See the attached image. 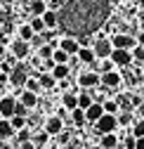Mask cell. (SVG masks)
Segmentation results:
<instances>
[{
  "label": "cell",
  "instance_id": "cell-1",
  "mask_svg": "<svg viewBox=\"0 0 144 149\" xmlns=\"http://www.w3.org/2000/svg\"><path fill=\"white\" fill-rule=\"evenodd\" d=\"M95 128H97V133L99 135H104V133H116V128H118V118H116V114H104L99 116V121L95 123Z\"/></svg>",
  "mask_w": 144,
  "mask_h": 149
},
{
  "label": "cell",
  "instance_id": "cell-2",
  "mask_svg": "<svg viewBox=\"0 0 144 149\" xmlns=\"http://www.w3.org/2000/svg\"><path fill=\"white\" fill-rule=\"evenodd\" d=\"M120 81H123V76H120L116 69L99 73V88H104V90H116L120 85Z\"/></svg>",
  "mask_w": 144,
  "mask_h": 149
},
{
  "label": "cell",
  "instance_id": "cell-3",
  "mask_svg": "<svg viewBox=\"0 0 144 149\" xmlns=\"http://www.w3.org/2000/svg\"><path fill=\"white\" fill-rule=\"evenodd\" d=\"M78 85L83 88V90H95V88H99V73L92 69V71H83L80 76H78Z\"/></svg>",
  "mask_w": 144,
  "mask_h": 149
},
{
  "label": "cell",
  "instance_id": "cell-4",
  "mask_svg": "<svg viewBox=\"0 0 144 149\" xmlns=\"http://www.w3.org/2000/svg\"><path fill=\"white\" fill-rule=\"evenodd\" d=\"M92 50H95V57H97V59H109L111 52H114V45H111L109 38H99V40L92 45Z\"/></svg>",
  "mask_w": 144,
  "mask_h": 149
},
{
  "label": "cell",
  "instance_id": "cell-5",
  "mask_svg": "<svg viewBox=\"0 0 144 149\" xmlns=\"http://www.w3.org/2000/svg\"><path fill=\"white\" fill-rule=\"evenodd\" d=\"M28 45H31V43L17 38V40L10 45V54H12L14 59H26V57H28V52H31V47H28Z\"/></svg>",
  "mask_w": 144,
  "mask_h": 149
},
{
  "label": "cell",
  "instance_id": "cell-6",
  "mask_svg": "<svg viewBox=\"0 0 144 149\" xmlns=\"http://www.w3.org/2000/svg\"><path fill=\"white\" fill-rule=\"evenodd\" d=\"M116 66H128L130 62H132V52L130 50H123V47H114V52H111V57H109Z\"/></svg>",
  "mask_w": 144,
  "mask_h": 149
},
{
  "label": "cell",
  "instance_id": "cell-7",
  "mask_svg": "<svg viewBox=\"0 0 144 149\" xmlns=\"http://www.w3.org/2000/svg\"><path fill=\"white\" fill-rule=\"evenodd\" d=\"M57 47H62L69 57H73V54H78V50H80V40L73 38V36H66V38H62L57 43Z\"/></svg>",
  "mask_w": 144,
  "mask_h": 149
},
{
  "label": "cell",
  "instance_id": "cell-8",
  "mask_svg": "<svg viewBox=\"0 0 144 149\" xmlns=\"http://www.w3.org/2000/svg\"><path fill=\"white\" fill-rule=\"evenodd\" d=\"M43 130L50 135V137H57L62 130H64V121L59 118V116H50L47 121H45V125H43Z\"/></svg>",
  "mask_w": 144,
  "mask_h": 149
},
{
  "label": "cell",
  "instance_id": "cell-9",
  "mask_svg": "<svg viewBox=\"0 0 144 149\" xmlns=\"http://www.w3.org/2000/svg\"><path fill=\"white\" fill-rule=\"evenodd\" d=\"M111 45L114 47H123V50H132L137 45V40L132 38V36H128V33H116L111 38Z\"/></svg>",
  "mask_w": 144,
  "mask_h": 149
},
{
  "label": "cell",
  "instance_id": "cell-10",
  "mask_svg": "<svg viewBox=\"0 0 144 149\" xmlns=\"http://www.w3.org/2000/svg\"><path fill=\"white\" fill-rule=\"evenodd\" d=\"M104 114V107H102V102H92L87 109H85V118H87V123H97L99 121V116Z\"/></svg>",
  "mask_w": 144,
  "mask_h": 149
},
{
  "label": "cell",
  "instance_id": "cell-11",
  "mask_svg": "<svg viewBox=\"0 0 144 149\" xmlns=\"http://www.w3.org/2000/svg\"><path fill=\"white\" fill-rule=\"evenodd\" d=\"M14 97H0V114L3 118H12L14 116Z\"/></svg>",
  "mask_w": 144,
  "mask_h": 149
},
{
  "label": "cell",
  "instance_id": "cell-12",
  "mask_svg": "<svg viewBox=\"0 0 144 149\" xmlns=\"http://www.w3.org/2000/svg\"><path fill=\"white\" fill-rule=\"evenodd\" d=\"M26 78H28V73H26L21 66H17L14 71H10V83H12L14 88H21V85L26 83Z\"/></svg>",
  "mask_w": 144,
  "mask_h": 149
},
{
  "label": "cell",
  "instance_id": "cell-13",
  "mask_svg": "<svg viewBox=\"0 0 144 149\" xmlns=\"http://www.w3.org/2000/svg\"><path fill=\"white\" fill-rule=\"evenodd\" d=\"M99 147H102V149H116V147H118V135H116V133H104V135H99Z\"/></svg>",
  "mask_w": 144,
  "mask_h": 149
},
{
  "label": "cell",
  "instance_id": "cell-14",
  "mask_svg": "<svg viewBox=\"0 0 144 149\" xmlns=\"http://www.w3.org/2000/svg\"><path fill=\"white\" fill-rule=\"evenodd\" d=\"M45 10H50L45 0H28V12H31V17H43Z\"/></svg>",
  "mask_w": 144,
  "mask_h": 149
},
{
  "label": "cell",
  "instance_id": "cell-15",
  "mask_svg": "<svg viewBox=\"0 0 144 149\" xmlns=\"http://www.w3.org/2000/svg\"><path fill=\"white\" fill-rule=\"evenodd\" d=\"M76 57H78V62H83V64H90V66H92L95 64V50L92 47H83L80 45V50H78V54H76Z\"/></svg>",
  "mask_w": 144,
  "mask_h": 149
},
{
  "label": "cell",
  "instance_id": "cell-16",
  "mask_svg": "<svg viewBox=\"0 0 144 149\" xmlns=\"http://www.w3.org/2000/svg\"><path fill=\"white\" fill-rule=\"evenodd\" d=\"M62 107L69 109V111H73V109L78 107V95H73L71 90H66L64 95H62Z\"/></svg>",
  "mask_w": 144,
  "mask_h": 149
},
{
  "label": "cell",
  "instance_id": "cell-17",
  "mask_svg": "<svg viewBox=\"0 0 144 149\" xmlns=\"http://www.w3.org/2000/svg\"><path fill=\"white\" fill-rule=\"evenodd\" d=\"M50 73L55 76V81H64V78H69V73H71V66H69V64H55Z\"/></svg>",
  "mask_w": 144,
  "mask_h": 149
},
{
  "label": "cell",
  "instance_id": "cell-18",
  "mask_svg": "<svg viewBox=\"0 0 144 149\" xmlns=\"http://www.w3.org/2000/svg\"><path fill=\"white\" fill-rule=\"evenodd\" d=\"M71 123H73L76 128H83L85 123H87V118H85V109H80V107H76L73 111H71Z\"/></svg>",
  "mask_w": 144,
  "mask_h": 149
},
{
  "label": "cell",
  "instance_id": "cell-19",
  "mask_svg": "<svg viewBox=\"0 0 144 149\" xmlns=\"http://www.w3.org/2000/svg\"><path fill=\"white\" fill-rule=\"evenodd\" d=\"M43 22H45V29H52V31H55V29H57V24H59V14H57L55 10H45Z\"/></svg>",
  "mask_w": 144,
  "mask_h": 149
},
{
  "label": "cell",
  "instance_id": "cell-20",
  "mask_svg": "<svg viewBox=\"0 0 144 149\" xmlns=\"http://www.w3.org/2000/svg\"><path fill=\"white\" fill-rule=\"evenodd\" d=\"M19 102H21L24 107H28V109H33L35 104H38V95H35V92H31V90H24L21 95H19Z\"/></svg>",
  "mask_w": 144,
  "mask_h": 149
},
{
  "label": "cell",
  "instance_id": "cell-21",
  "mask_svg": "<svg viewBox=\"0 0 144 149\" xmlns=\"http://www.w3.org/2000/svg\"><path fill=\"white\" fill-rule=\"evenodd\" d=\"M17 36H19V40H26V43H31L33 40V29H31V24H21L19 29H17Z\"/></svg>",
  "mask_w": 144,
  "mask_h": 149
},
{
  "label": "cell",
  "instance_id": "cell-22",
  "mask_svg": "<svg viewBox=\"0 0 144 149\" xmlns=\"http://www.w3.org/2000/svg\"><path fill=\"white\" fill-rule=\"evenodd\" d=\"M12 135H17V133H14V128H12L10 118H0V137L7 140V137H12Z\"/></svg>",
  "mask_w": 144,
  "mask_h": 149
},
{
  "label": "cell",
  "instance_id": "cell-23",
  "mask_svg": "<svg viewBox=\"0 0 144 149\" xmlns=\"http://www.w3.org/2000/svg\"><path fill=\"white\" fill-rule=\"evenodd\" d=\"M52 62H55V64H69L71 57H69L62 47H55V52H52Z\"/></svg>",
  "mask_w": 144,
  "mask_h": 149
},
{
  "label": "cell",
  "instance_id": "cell-24",
  "mask_svg": "<svg viewBox=\"0 0 144 149\" xmlns=\"http://www.w3.org/2000/svg\"><path fill=\"white\" fill-rule=\"evenodd\" d=\"M55 47H57V45H52V43H43V45L38 47V57H40V59H50L52 52H55Z\"/></svg>",
  "mask_w": 144,
  "mask_h": 149
},
{
  "label": "cell",
  "instance_id": "cell-25",
  "mask_svg": "<svg viewBox=\"0 0 144 149\" xmlns=\"http://www.w3.org/2000/svg\"><path fill=\"white\" fill-rule=\"evenodd\" d=\"M38 81H40V85H43V90H50V88H55V85H57V81H55V76H52L50 71H45V73H43V76H40Z\"/></svg>",
  "mask_w": 144,
  "mask_h": 149
},
{
  "label": "cell",
  "instance_id": "cell-26",
  "mask_svg": "<svg viewBox=\"0 0 144 149\" xmlns=\"http://www.w3.org/2000/svg\"><path fill=\"white\" fill-rule=\"evenodd\" d=\"M92 102H95V97L90 95V90H83L80 95H78V107H80V109H87Z\"/></svg>",
  "mask_w": 144,
  "mask_h": 149
},
{
  "label": "cell",
  "instance_id": "cell-27",
  "mask_svg": "<svg viewBox=\"0 0 144 149\" xmlns=\"http://www.w3.org/2000/svg\"><path fill=\"white\" fill-rule=\"evenodd\" d=\"M31 29H33V33H45L47 29H45V22H43V17H31Z\"/></svg>",
  "mask_w": 144,
  "mask_h": 149
},
{
  "label": "cell",
  "instance_id": "cell-28",
  "mask_svg": "<svg viewBox=\"0 0 144 149\" xmlns=\"http://www.w3.org/2000/svg\"><path fill=\"white\" fill-rule=\"evenodd\" d=\"M31 140H33V144H35V147H45V144L50 142V135L45 133V130H40V133L31 135Z\"/></svg>",
  "mask_w": 144,
  "mask_h": 149
},
{
  "label": "cell",
  "instance_id": "cell-29",
  "mask_svg": "<svg viewBox=\"0 0 144 149\" xmlns=\"http://www.w3.org/2000/svg\"><path fill=\"white\" fill-rule=\"evenodd\" d=\"M24 90H31V92H35V95H38V92L43 90V85H40V81H38V78H26Z\"/></svg>",
  "mask_w": 144,
  "mask_h": 149
},
{
  "label": "cell",
  "instance_id": "cell-30",
  "mask_svg": "<svg viewBox=\"0 0 144 149\" xmlns=\"http://www.w3.org/2000/svg\"><path fill=\"white\" fill-rule=\"evenodd\" d=\"M10 123H12V128H14V133H17V130H21V128H26V125H28V123H26V116H17V114H14L12 118H10Z\"/></svg>",
  "mask_w": 144,
  "mask_h": 149
},
{
  "label": "cell",
  "instance_id": "cell-31",
  "mask_svg": "<svg viewBox=\"0 0 144 149\" xmlns=\"http://www.w3.org/2000/svg\"><path fill=\"white\" fill-rule=\"evenodd\" d=\"M102 107H104L106 114H118V109H120L116 100H104V102H102Z\"/></svg>",
  "mask_w": 144,
  "mask_h": 149
},
{
  "label": "cell",
  "instance_id": "cell-32",
  "mask_svg": "<svg viewBox=\"0 0 144 149\" xmlns=\"http://www.w3.org/2000/svg\"><path fill=\"white\" fill-rule=\"evenodd\" d=\"M130 52H132V62H139V64H144V47H142V45H135Z\"/></svg>",
  "mask_w": 144,
  "mask_h": 149
},
{
  "label": "cell",
  "instance_id": "cell-33",
  "mask_svg": "<svg viewBox=\"0 0 144 149\" xmlns=\"http://www.w3.org/2000/svg\"><path fill=\"white\" fill-rule=\"evenodd\" d=\"M132 135H135V137H142V135H144V118H139V121L135 123V128H132Z\"/></svg>",
  "mask_w": 144,
  "mask_h": 149
},
{
  "label": "cell",
  "instance_id": "cell-34",
  "mask_svg": "<svg viewBox=\"0 0 144 149\" xmlns=\"http://www.w3.org/2000/svg\"><path fill=\"white\" fill-rule=\"evenodd\" d=\"M116 118H118V125H128L130 123V111H123V114H116Z\"/></svg>",
  "mask_w": 144,
  "mask_h": 149
},
{
  "label": "cell",
  "instance_id": "cell-35",
  "mask_svg": "<svg viewBox=\"0 0 144 149\" xmlns=\"http://www.w3.org/2000/svg\"><path fill=\"white\" fill-rule=\"evenodd\" d=\"M26 111H28V107H24L19 100L14 102V114H17V116H26Z\"/></svg>",
  "mask_w": 144,
  "mask_h": 149
},
{
  "label": "cell",
  "instance_id": "cell-36",
  "mask_svg": "<svg viewBox=\"0 0 144 149\" xmlns=\"http://www.w3.org/2000/svg\"><path fill=\"white\" fill-rule=\"evenodd\" d=\"M17 140H19V142H24V140H31V133H28L26 128H21V130H17Z\"/></svg>",
  "mask_w": 144,
  "mask_h": 149
},
{
  "label": "cell",
  "instance_id": "cell-37",
  "mask_svg": "<svg viewBox=\"0 0 144 149\" xmlns=\"http://www.w3.org/2000/svg\"><path fill=\"white\" fill-rule=\"evenodd\" d=\"M19 149H35V144H33V140H24V142H19Z\"/></svg>",
  "mask_w": 144,
  "mask_h": 149
},
{
  "label": "cell",
  "instance_id": "cell-38",
  "mask_svg": "<svg viewBox=\"0 0 144 149\" xmlns=\"http://www.w3.org/2000/svg\"><path fill=\"white\" fill-rule=\"evenodd\" d=\"M125 149H135V135L125 137Z\"/></svg>",
  "mask_w": 144,
  "mask_h": 149
},
{
  "label": "cell",
  "instance_id": "cell-39",
  "mask_svg": "<svg viewBox=\"0 0 144 149\" xmlns=\"http://www.w3.org/2000/svg\"><path fill=\"white\" fill-rule=\"evenodd\" d=\"M135 149H144V135L142 137H135Z\"/></svg>",
  "mask_w": 144,
  "mask_h": 149
},
{
  "label": "cell",
  "instance_id": "cell-40",
  "mask_svg": "<svg viewBox=\"0 0 144 149\" xmlns=\"http://www.w3.org/2000/svg\"><path fill=\"white\" fill-rule=\"evenodd\" d=\"M135 40H137V45H142V47H144V29L137 33V38H135Z\"/></svg>",
  "mask_w": 144,
  "mask_h": 149
},
{
  "label": "cell",
  "instance_id": "cell-41",
  "mask_svg": "<svg viewBox=\"0 0 144 149\" xmlns=\"http://www.w3.org/2000/svg\"><path fill=\"white\" fill-rule=\"evenodd\" d=\"M137 116H139V118H144V100L137 104Z\"/></svg>",
  "mask_w": 144,
  "mask_h": 149
},
{
  "label": "cell",
  "instance_id": "cell-42",
  "mask_svg": "<svg viewBox=\"0 0 144 149\" xmlns=\"http://www.w3.org/2000/svg\"><path fill=\"white\" fill-rule=\"evenodd\" d=\"M5 57H7V52H5V45H3V43H0V62H3Z\"/></svg>",
  "mask_w": 144,
  "mask_h": 149
},
{
  "label": "cell",
  "instance_id": "cell-43",
  "mask_svg": "<svg viewBox=\"0 0 144 149\" xmlns=\"http://www.w3.org/2000/svg\"><path fill=\"white\" fill-rule=\"evenodd\" d=\"M0 43H3V45L7 43V40H5V31H3V29H0Z\"/></svg>",
  "mask_w": 144,
  "mask_h": 149
},
{
  "label": "cell",
  "instance_id": "cell-44",
  "mask_svg": "<svg viewBox=\"0 0 144 149\" xmlns=\"http://www.w3.org/2000/svg\"><path fill=\"white\" fill-rule=\"evenodd\" d=\"M106 3H109V5H120L123 0H106Z\"/></svg>",
  "mask_w": 144,
  "mask_h": 149
},
{
  "label": "cell",
  "instance_id": "cell-45",
  "mask_svg": "<svg viewBox=\"0 0 144 149\" xmlns=\"http://www.w3.org/2000/svg\"><path fill=\"white\" fill-rule=\"evenodd\" d=\"M139 97H142V100H144V85H142V88H139Z\"/></svg>",
  "mask_w": 144,
  "mask_h": 149
},
{
  "label": "cell",
  "instance_id": "cell-46",
  "mask_svg": "<svg viewBox=\"0 0 144 149\" xmlns=\"http://www.w3.org/2000/svg\"><path fill=\"white\" fill-rule=\"evenodd\" d=\"M137 5H139V7H142V10H144V0H137Z\"/></svg>",
  "mask_w": 144,
  "mask_h": 149
},
{
  "label": "cell",
  "instance_id": "cell-47",
  "mask_svg": "<svg viewBox=\"0 0 144 149\" xmlns=\"http://www.w3.org/2000/svg\"><path fill=\"white\" fill-rule=\"evenodd\" d=\"M90 149H102V147H99V144H95V147H90Z\"/></svg>",
  "mask_w": 144,
  "mask_h": 149
},
{
  "label": "cell",
  "instance_id": "cell-48",
  "mask_svg": "<svg viewBox=\"0 0 144 149\" xmlns=\"http://www.w3.org/2000/svg\"><path fill=\"white\" fill-rule=\"evenodd\" d=\"M0 118H3V114H0Z\"/></svg>",
  "mask_w": 144,
  "mask_h": 149
}]
</instances>
